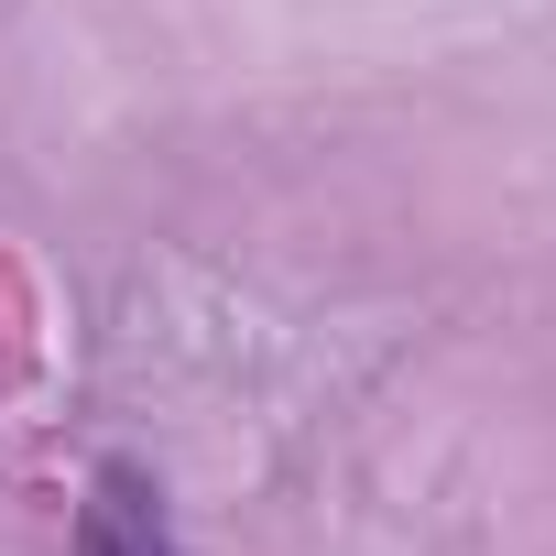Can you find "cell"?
<instances>
[{"label":"cell","mask_w":556,"mask_h":556,"mask_svg":"<svg viewBox=\"0 0 556 556\" xmlns=\"http://www.w3.org/2000/svg\"><path fill=\"white\" fill-rule=\"evenodd\" d=\"M77 556H175V523L142 469H99L77 502Z\"/></svg>","instance_id":"cell-1"}]
</instances>
